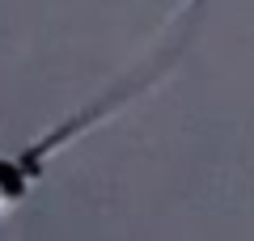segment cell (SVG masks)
<instances>
[{"instance_id": "6da1fadb", "label": "cell", "mask_w": 254, "mask_h": 241, "mask_svg": "<svg viewBox=\"0 0 254 241\" xmlns=\"http://www.w3.org/2000/svg\"><path fill=\"white\" fill-rule=\"evenodd\" d=\"M136 93H140V89L115 93V98H106V102H98V106L81 110L76 119H68V123L51 127L47 135H38V140L26 144V148L0 152V220H9V216L17 212L30 195H34V186L43 182V174H47V161H51L55 152H64L72 140H81V135L98 131L102 123H110V119H115L131 98H136Z\"/></svg>"}]
</instances>
